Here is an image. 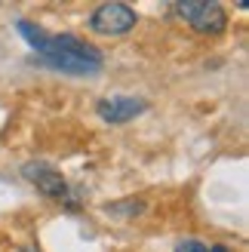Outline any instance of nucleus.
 Instances as JSON below:
<instances>
[{
	"label": "nucleus",
	"mask_w": 249,
	"mask_h": 252,
	"mask_svg": "<svg viewBox=\"0 0 249 252\" xmlns=\"http://www.w3.org/2000/svg\"><path fill=\"white\" fill-rule=\"evenodd\" d=\"M22 175H25V179H28L43 197H49V200H62V203H65L68 194H71L65 175H62L59 169H53L49 163H25Z\"/></svg>",
	"instance_id": "20e7f679"
},
{
	"label": "nucleus",
	"mask_w": 249,
	"mask_h": 252,
	"mask_svg": "<svg viewBox=\"0 0 249 252\" xmlns=\"http://www.w3.org/2000/svg\"><path fill=\"white\" fill-rule=\"evenodd\" d=\"M209 249H213V246L203 243V240H182V243H176L172 252H209Z\"/></svg>",
	"instance_id": "0eeeda50"
},
{
	"label": "nucleus",
	"mask_w": 249,
	"mask_h": 252,
	"mask_svg": "<svg viewBox=\"0 0 249 252\" xmlns=\"http://www.w3.org/2000/svg\"><path fill=\"white\" fill-rule=\"evenodd\" d=\"M105 212L114 216V219H135V216L145 212V203H142V200H123V203H108Z\"/></svg>",
	"instance_id": "423d86ee"
},
{
	"label": "nucleus",
	"mask_w": 249,
	"mask_h": 252,
	"mask_svg": "<svg viewBox=\"0 0 249 252\" xmlns=\"http://www.w3.org/2000/svg\"><path fill=\"white\" fill-rule=\"evenodd\" d=\"M135 9L126 6V3H98L93 12H90V31L98 34V37H120V34H129L135 28Z\"/></svg>",
	"instance_id": "7ed1b4c3"
},
{
	"label": "nucleus",
	"mask_w": 249,
	"mask_h": 252,
	"mask_svg": "<svg viewBox=\"0 0 249 252\" xmlns=\"http://www.w3.org/2000/svg\"><path fill=\"white\" fill-rule=\"evenodd\" d=\"M19 252H40V249H37V246H22Z\"/></svg>",
	"instance_id": "6e6552de"
},
{
	"label": "nucleus",
	"mask_w": 249,
	"mask_h": 252,
	"mask_svg": "<svg viewBox=\"0 0 249 252\" xmlns=\"http://www.w3.org/2000/svg\"><path fill=\"white\" fill-rule=\"evenodd\" d=\"M172 9H176L197 34L216 37L228 28V12L221 3H216V0H182V3H176Z\"/></svg>",
	"instance_id": "f03ea898"
},
{
	"label": "nucleus",
	"mask_w": 249,
	"mask_h": 252,
	"mask_svg": "<svg viewBox=\"0 0 249 252\" xmlns=\"http://www.w3.org/2000/svg\"><path fill=\"white\" fill-rule=\"evenodd\" d=\"M145 111H148V102L145 98H135V95H111V98H102L95 105V114L105 123H114V126L129 123L139 114H145Z\"/></svg>",
	"instance_id": "39448f33"
},
{
	"label": "nucleus",
	"mask_w": 249,
	"mask_h": 252,
	"mask_svg": "<svg viewBox=\"0 0 249 252\" xmlns=\"http://www.w3.org/2000/svg\"><path fill=\"white\" fill-rule=\"evenodd\" d=\"M19 34L31 43V49L37 53V59L43 65L56 68L62 74H74V77H93L102 71L105 59L95 46H86L80 37L74 34H46L40 25H34L28 19L16 22Z\"/></svg>",
	"instance_id": "f257e3e1"
}]
</instances>
